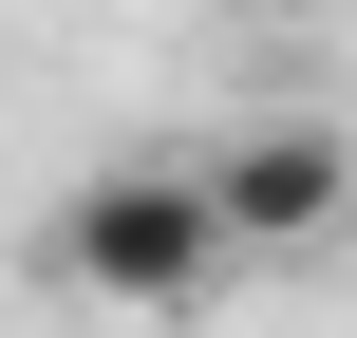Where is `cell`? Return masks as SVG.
Listing matches in <instances>:
<instances>
[{"label": "cell", "instance_id": "obj_2", "mask_svg": "<svg viewBox=\"0 0 357 338\" xmlns=\"http://www.w3.org/2000/svg\"><path fill=\"white\" fill-rule=\"evenodd\" d=\"M188 169H207V207H226V263H301V245L357 226V132L339 113H245V132L188 151Z\"/></svg>", "mask_w": 357, "mask_h": 338}, {"label": "cell", "instance_id": "obj_1", "mask_svg": "<svg viewBox=\"0 0 357 338\" xmlns=\"http://www.w3.org/2000/svg\"><path fill=\"white\" fill-rule=\"evenodd\" d=\"M38 282L94 301V320H207V301H226V207H207V169H188V151L75 169V188L38 207Z\"/></svg>", "mask_w": 357, "mask_h": 338}, {"label": "cell", "instance_id": "obj_3", "mask_svg": "<svg viewBox=\"0 0 357 338\" xmlns=\"http://www.w3.org/2000/svg\"><path fill=\"white\" fill-rule=\"evenodd\" d=\"M226 19H320V0H226Z\"/></svg>", "mask_w": 357, "mask_h": 338}]
</instances>
